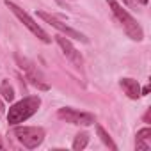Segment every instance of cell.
Masks as SVG:
<instances>
[{
    "mask_svg": "<svg viewBox=\"0 0 151 151\" xmlns=\"http://www.w3.org/2000/svg\"><path fill=\"white\" fill-rule=\"evenodd\" d=\"M14 135L27 149H36L45 140V130L39 126H16Z\"/></svg>",
    "mask_w": 151,
    "mask_h": 151,
    "instance_id": "cell-3",
    "label": "cell"
},
{
    "mask_svg": "<svg viewBox=\"0 0 151 151\" xmlns=\"http://www.w3.org/2000/svg\"><path fill=\"white\" fill-rule=\"evenodd\" d=\"M137 2H139V4H142V6H147L149 0H137Z\"/></svg>",
    "mask_w": 151,
    "mask_h": 151,
    "instance_id": "cell-16",
    "label": "cell"
},
{
    "mask_svg": "<svg viewBox=\"0 0 151 151\" xmlns=\"http://www.w3.org/2000/svg\"><path fill=\"white\" fill-rule=\"evenodd\" d=\"M6 6L13 11V14H14V16H16V18H18V20H20V22H22V23H23V25L34 34V36H37L43 43H52V37H50V36H48V34H46V32H45V30H43V29H41V27L30 18V16H29V13H25L22 7H18L14 2H9V0H6Z\"/></svg>",
    "mask_w": 151,
    "mask_h": 151,
    "instance_id": "cell-4",
    "label": "cell"
},
{
    "mask_svg": "<svg viewBox=\"0 0 151 151\" xmlns=\"http://www.w3.org/2000/svg\"><path fill=\"white\" fill-rule=\"evenodd\" d=\"M94 124H96V132H98V137L101 139V142H103L105 146H109L112 151H117V146H116V142H114V140H112V137H110V135L105 132V128H103L101 124H98V123H94Z\"/></svg>",
    "mask_w": 151,
    "mask_h": 151,
    "instance_id": "cell-10",
    "label": "cell"
},
{
    "mask_svg": "<svg viewBox=\"0 0 151 151\" xmlns=\"http://www.w3.org/2000/svg\"><path fill=\"white\" fill-rule=\"evenodd\" d=\"M37 16L41 18V20H45L48 25H52L53 29H57L59 32H62V34H66L68 37H73V39H77V41H82V43H87L89 39L82 34V32H78V30H75V29H71V27H68L66 23H62L60 20H57L55 16H52V14H48V13H45V11H37Z\"/></svg>",
    "mask_w": 151,
    "mask_h": 151,
    "instance_id": "cell-7",
    "label": "cell"
},
{
    "mask_svg": "<svg viewBox=\"0 0 151 151\" xmlns=\"http://www.w3.org/2000/svg\"><path fill=\"white\" fill-rule=\"evenodd\" d=\"M149 116H151V112L147 110V112H146V116H144V119H146V121H149Z\"/></svg>",
    "mask_w": 151,
    "mask_h": 151,
    "instance_id": "cell-17",
    "label": "cell"
},
{
    "mask_svg": "<svg viewBox=\"0 0 151 151\" xmlns=\"http://www.w3.org/2000/svg\"><path fill=\"white\" fill-rule=\"evenodd\" d=\"M16 62H18V66L22 68V71L25 73L27 80H29L32 86H36V87L41 89V91H48V84L45 82V77L41 75V71L37 69V66H36L32 60H29V59H25V57H22V55H16Z\"/></svg>",
    "mask_w": 151,
    "mask_h": 151,
    "instance_id": "cell-5",
    "label": "cell"
},
{
    "mask_svg": "<svg viewBox=\"0 0 151 151\" xmlns=\"http://www.w3.org/2000/svg\"><path fill=\"white\" fill-rule=\"evenodd\" d=\"M123 4H124V6H130V7H132V6H133V0H123Z\"/></svg>",
    "mask_w": 151,
    "mask_h": 151,
    "instance_id": "cell-15",
    "label": "cell"
},
{
    "mask_svg": "<svg viewBox=\"0 0 151 151\" xmlns=\"http://www.w3.org/2000/svg\"><path fill=\"white\" fill-rule=\"evenodd\" d=\"M39 105H41L39 96H27V98L16 101L7 112V123L9 124H18V123L27 121L30 116H34L37 112Z\"/></svg>",
    "mask_w": 151,
    "mask_h": 151,
    "instance_id": "cell-2",
    "label": "cell"
},
{
    "mask_svg": "<svg viewBox=\"0 0 151 151\" xmlns=\"http://www.w3.org/2000/svg\"><path fill=\"white\" fill-rule=\"evenodd\" d=\"M0 110H4V103L2 101H0Z\"/></svg>",
    "mask_w": 151,
    "mask_h": 151,
    "instance_id": "cell-18",
    "label": "cell"
},
{
    "mask_svg": "<svg viewBox=\"0 0 151 151\" xmlns=\"http://www.w3.org/2000/svg\"><path fill=\"white\" fill-rule=\"evenodd\" d=\"M87 144H89V135H87L86 132H82V133H78L77 137H75V140H73V149H75V151H82V149L87 147Z\"/></svg>",
    "mask_w": 151,
    "mask_h": 151,
    "instance_id": "cell-11",
    "label": "cell"
},
{
    "mask_svg": "<svg viewBox=\"0 0 151 151\" xmlns=\"http://www.w3.org/2000/svg\"><path fill=\"white\" fill-rule=\"evenodd\" d=\"M2 147H4V144H2V140H0V149H2Z\"/></svg>",
    "mask_w": 151,
    "mask_h": 151,
    "instance_id": "cell-19",
    "label": "cell"
},
{
    "mask_svg": "<svg viewBox=\"0 0 151 151\" xmlns=\"http://www.w3.org/2000/svg\"><path fill=\"white\" fill-rule=\"evenodd\" d=\"M119 84H121V87H123V91H124V94L128 98L137 100L140 96V86H139L137 80H133V78H121Z\"/></svg>",
    "mask_w": 151,
    "mask_h": 151,
    "instance_id": "cell-9",
    "label": "cell"
},
{
    "mask_svg": "<svg viewBox=\"0 0 151 151\" xmlns=\"http://www.w3.org/2000/svg\"><path fill=\"white\" fill-rule=\"evenodd\" d=\"M109 7L112 9V14L117 18V22L123 25V30L126 32V36L133 41H142L144 39V32L140 29V25L137 23V20L117 2V0H107Z\"/></svg>",
    "mask_w": 151,
    "mask_h": 151,
    "instance_id": "cell-1",
    "label": "cell"
},
{
    "mask_svg": "<svg viewBox=\"0 0 151 151\" xmlns=\"http://www.w3.org/2000/svg\"><path fill=\"white\" fill-rule=\"evenodd\" d=\"M137 140H151V128L146 126L137 132Z\"/></svg>",
    "mask_w": 151,
    "mask_h": 151,
    "instance_id": "cell-13",
    "label": "cell"
},
{
    "mask_svg": "<svg viewBox=\"0 0 151 151\" xmlns=\"http://www.w3.org/2000/svg\"><path fill=\"white\" fill-rule=\"evenodd\" d=\"M55 41H57V45L62 48V53H64L73 64H77V66H82V64H84V57H82V53L71 45V41H69L66 36H55Z\"/></svg>",
    "mask_w": 151,
    "mask_h": 151,
    "instance_id": "cell-8",
    "label": "cell"
},
{
    "mask_svg": "<svg viewBox=\"0 0 151 151\" xmlns=\"http://www.w3.org/2000/svg\"><path fill=\"white\" fill-rule=\"evenodd\" d=\"M57 117L69 123V124H78V126H91L96 123V117L89 112H78L75 109H59L57 110Z\"/></svg>",
    "mask_w": 151,
    "mask_h": 151,
    "instance_id": "cell-6",
    "label": "cell"
},
{
    "mask_svg": "<svg viewBox=\"0 0 151 151\" xmlns=\"http://www.w3.org/2000/svg\"><path fill=\"white\" fill-rule=\"evenodd\" d=\"M135 147H137V151H147L151 147V140H137Z\"/></svg>",
    "mask_w": 151,
    "mask_h": 151,
    "instance_id": "cell-14",
    "label": "cell"
},
{
    "mask_svg": "<svg viewBox=\"0 0 151 151\" xmlns=\"http://www.w3.org/2000/svg\"><path fill=\"white\" fill-rule=\"evenodd\" d=\"M0 94H2V98L6 101H13L14 100V89H13V86L7 80H4L2 84H0Z\"/></svg>",
    "mask_w": 151,
    "mask_h": 151,
    "instance_id": "cell-12",
    "label": "cell"
}]
</instances>
